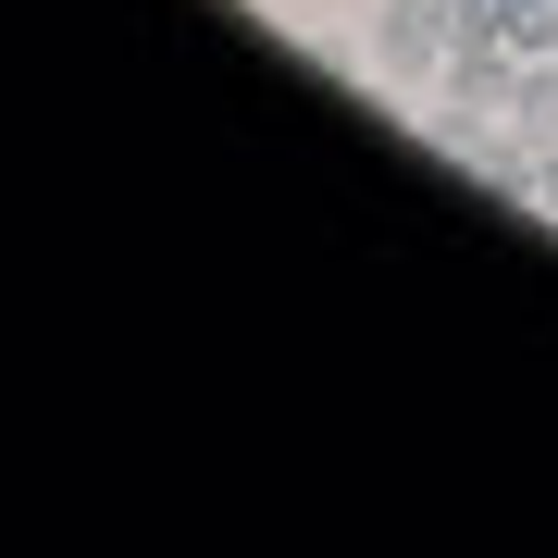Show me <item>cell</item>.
I'll return each mask as SVG.
<instances>
[{
  "mask_svg": "<svg viewBox=\"0 0 558 558\" xmlns=\"http://www.w3.org/2000/svg\"><path fill=\"white\" fill-rule=\"evenodd\" d=\"M459 13H472V0H385V13H373V75H385V87H422V75H447V38H459Z\"/></svg>",
  "mask_w": 558,
  "mask_h": 558,
  "instance_id": "6da1fadb",
  "label": "cell"
},
{
  "mask_svg": "<svg viewBox=\"0 0 558 558\" xmlns=\"http://www.w3.org/2000/svg\"><path fill=\"white\" fill-rule=\"evenodd\" d=\"M509 87H521V50L484 38V25H459L447 38V137H472V124H509Z\"/></svg>",
  "mask_w": 558,
  "mask_h": 558,
  "instance_id": "7a4b0ae2",
  "label": "cell"
},
{
  "mask_svg": "<svg viewBox=\"0 0 558 558\" xmlns=\"http://www.w3.org/2000/svg\"><path fill=\"white\" fill-rule=\"evenodd\" d=\"M459 161H472V174H484V199L534 211V161H546V137L521 149V137H484V124H472V137H459Z\"/></svg>",
  "mask_w": 558,
  "mask_h": 558,
  "instance_id": "3957f363",
  "label": "cell"
},
{
  "mask_svg": "<svg viewBox=\"0 0 558 558\" xmlns=\"http://www.w3.org/2000/svg\"><path fill=\"white\" fill-rule=\"evenodd\" d=\"M534 211L558 223V137H546V161H534Z\"/></svg>",
  "mask_w": 558,
  "mask_h": 558,
  "instance_id": "277c9868",
  "label": "cell"
}]
</instances>
